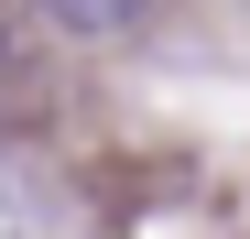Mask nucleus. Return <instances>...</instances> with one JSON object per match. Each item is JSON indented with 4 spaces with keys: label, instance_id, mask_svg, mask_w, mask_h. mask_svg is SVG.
<instances>
[{
    "label": "nucleus",
    "instance_id": "nucleus-1",
    "mask_svg": "<svg viewBox=\"0 0 250 239\" xmlns=\"http://www.w3.org/2000/svg\"><path fill=\"white\" fill-rule=\"evenodd\" d=\"M142 11H152V0H44V22L76 33V44H109V33H131Z\"/></svg>",
    "mask_w": 250,
    "mask_h": 239
}]
</instances>
